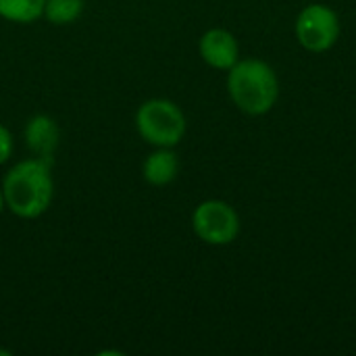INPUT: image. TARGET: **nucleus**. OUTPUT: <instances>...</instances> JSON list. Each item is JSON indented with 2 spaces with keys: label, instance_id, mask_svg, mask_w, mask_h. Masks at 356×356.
Here are the masks:
<instances>
[{
  "label": "nucleus",
  "instance_id": "obj_12",
  "mask_svg": "<svg viewBox=\"0 0 356 356\" xmlns=\"http://www.w3.org/2000/svg\"><path fill=\"white\" fill-rule=\"evenodd\" d=\"M2 207H4V196H2V190H0V211H2Z\"/></svg>",
  "mask_w": 356,
  "mask_h": 356
},
{
  "label": "nucleus",
  "instance_id": "obj_4",
  "mask_svg": "<svg viewBox=\"0 0 356 356\" xmlns=\"http://www.w3.org/2000/svg\"><path fill=\"white\" fill-rule=\"evenodd\" d=\"M296 40L309 52H327L340 40V17L327 4H309L296 17Z\"/></svg>",
  "mask_w": 356,
  "mask_h": 356
},
{
  "label": "nucleus",
  "instance_id": "obj_7",
  "mask_svg": "<svg viewBox=\"0 0 356 356\" xmlns=\"http://www.w3.org/2000/svg\"><path fill=\"white\" fill-rule=\"evenodd\" d=\"M58 138H60L58 125L54 123V119L46 115H35L25 125V144L40 159H46V161L52 159L58 146Z\"/></svg>",
  "mask_w": 356,
  "mask_h": 356
},
{
  "label": "nucleus",
  "instance_id": "obj_1",
  "mask_svg": "<svg viewBox=\"0 0 356 356\" xmlns=\"http://www.w3.org/2000/svg\"><path fill=\"white\" fill-rule=\"evenodd\" d=\"M52 194L54 184L50 175V161L40 156L17 163L2 181L4 207L21 219H35L44 215L52 202Z\"/></svg>",
  "mask_w": 356,
  "mask_h": 356
},
{
  "label": "nucleus",
  "instance_id": "obj_11",
  "mask_svg": "<svg viewBox=\"0 0 356 356\" xmlns=\"http://www.w3.org/2000/svg\"><path fill=\"white\" fill-rule=\"evenodd\" d=\"M10 154H13V136L4 125H0V165L6 163Z\"/></svg>",
  "mask_w": 356,
  "mask_h": 356
},
{
  "label": "nucleus",
  "instance_id": "obj_5",
  "mask_svg": "<svg viewBox=\"0 0 356 356\" xmlns=\"http://www.w3.org/2000/svg\"><path fill=\"white\" fill-rule=\"evenodd\" d=\"M194 234L211 246H227L240 234V217L225 200H204L192 213Z\"/></svg>",
  "mask_w": 356,
  "mask_h": 356
},
{
  "label": "nucleus",
  "instance_id": "obj_9",
  "mask_svg": "<svg viewBox=\"0 0 356 356\" xmlns=\"http://www.w3.org/2000/svg\"><path fill=\"white\" fill-rule=\"evenodd\" d=\"M46 0H0V17L13 23H31L44 15Z\"/></svg>",
  "mask_w": 356,
  "mask_h": 356
},
{
  "label": "nucleus",
  "instance_id": "obj_8",
  "mask_svg": "<svg viewBox=\"0 0 356 356\" xmlns=\"http://www.w3.org/2000/svg\"><path fill=\"white\" fill-rule=\"evenodd\" d=\"M179 163L171 148H159L156 152L148 154L142 167L144 179L152 186H167L177 177Z\"/></svg>",
  "mask_w": 356,
  "mask_h": 356
},
{
  "label": "nucleus",
  "instance_id": "obj_2",
  "mask_svg": "<svg viewBox=\"0 0 356 356\" xmlns=\"http://www.w3.org/2000/svg\"><path fill=\"white\" fill-rule=\"evenodd\" d=\"M227 92L242 113L259 117L275 106L280 98V81L269 63L242 58L227 73Z\"/></svg>",
  "mask_w": 356,
  "mask_h": 356
},
{
  "label": "nucleus",
  "instance_id": "obj_6",
  "mask_svg": "<svg viewBox=\"0 0 356 356\" xmlns=\"http://www.w3.org/2000/svg\"><path fill=\"white\" fill-rule=\"evenodd\" d=\"M200 56L202 60L219 71H229L240 60V46L232 31L223 27H213L200 38Z\"/></svg>",
  "mask_w": 356,
  "mask_h": 356
},
{
  "label": "nucleus",
  "instance_id": "obj_3",
  "mask_svg": "<svg viewBox=\"0 0 356 356\" xmlns=\"http://www.w3.org/2000/svg\"><path fill=\"white\" fill-rule=\"evenodd\" d=\"M136 127L144 142L156 148H173L186 134V117L181 108L165 98H152L140 104Z\"/></svg>",
  "mask_w": 356,
  "mask_h": 356
},
{
  "label": "nucleus",
  "instance_id": "obj_10",
  "mask_svg": "<svg viewBox=\"0 0 356 356\" xmlns=\"http://www.w3.org/2000/svg\"><path fill=\"white\" fill-rule=\"evenodd\" d=\"M83 0H46L44 17L54 25H69L79 19Z\"/></svg>",
  "mask_w": 356,
  "mask_h": 356
}]
</instances>
